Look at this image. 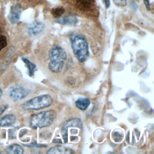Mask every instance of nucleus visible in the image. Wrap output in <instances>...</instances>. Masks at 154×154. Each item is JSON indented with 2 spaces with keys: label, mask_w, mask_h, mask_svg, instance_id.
Returning <instances> with one entry per match:
<instances>
[{
  "label": "nucleus",
  "mask_w": 154,
  "mask_h": 154,
  "mask_svg": "<svg viewBox=\"0 0 154 154\" xmlns=\"http://www.w3.org/2000/svg\"><path fill=\"white\" fill-rule=\"evenodd\" d=\"M5 108H6V106L0 105V116L1 115V114H2L4 112Z\"/></svg>",
  "instance_id": "nucleus-21"
},
{
  "label": "nucleus",
  "mask_w": 154,
  "mask_h": 154,
  "mask_svg": "<svg viewBox=\"0 0 154 154\" xmlns=\"http://www.w3.org/2000/svg\"><path fill=\"white\" fill-rule=\"evenodd\" d=\"M143 2L145 4L146 8L147 9V10H150V2L149 0H143Z\"/></svg>",
  "instance_id": "nucleus-19"
},
{
  "label": "nucleus",
  "mask_w": 154,
  "mask_h": 154,
  "mask_svg": "<svg viewBox=\"0 0 154 154\" xmlns=\"http://www.w3.org/2000/svg\"><path fill=\"white\" fill-rule=\"evenodd\" d=\"M67 59V54L65 50L60 46H54L49 54V61L48 67L52 72L58 73L61 71Z\"/></svg>",
  "instance_id": "nucleus-2"
},
{
  "label": "nucleus",
  "mask_w": 154,
  "mask_h": 154,
  "mask_svg": "<svg viewBox=\"0 0 154 154\" xmlns=\"http://www.w3.org/2000/svg\"><path fill=\"white\" fill-rule=\"evenodd\" d=\"M23 152V148L17 144H12L7 148V153L10 154H22Z\"/></svg>",
  "instance_id": "nucleus-15"
},
{
  "label": "nucleus",
  "mask_w": 154,
  "mask_h": 154,
  "mask_svg": "<svg viewBox=\"0 0 154 154\" xmlns=\"http://www.w3.org/2000/svg\"><path fill=\"white\" fill-rule=\"evenodd\" d=\"M8 43V38L4 28L0 26V55L5 51Z\"/></svg>",
  "instance_id": "nucleus-11"
},
{
  "label": "nucleus",
  "mask_w": 154,
  "mask_h": 154,
  "mask_svg": "<svg viewBox=\"0 0 154 154\" xmlns=\"http://www.w3.org/2000/svg\"><path fill=\"white\" fill-rule=\"evenodd\" d=\"M22 60L26 64L28 69V72H29V75L30 76H32L34 73V70L36 68V66L35 64L31 63L28 59L26 58H22Z\"/></svg>",
  "instance_id": "nucleus-16"
},
{
  "label": "nucleus",
  "mask_w": 154,
  "mask_h": 154,
  "mask_svg": "<svg viewBox=\"0 0 154 154\" xmlns=\"http://www.w3.org/2000/svg\"><path fill=\"white\" fill-rule=\"evenodd\" d=\"M56 22L62 25H75L77 23L78 20L77 18L75 16H64L57 18Z\"/></svg>",
  "instance_id": "nucleus-12"
},
{
  "label": "nucleus",
  "mask_w": 154,
  "mask_h": 154,
  "mask_svg": "<svg viewBox=\"0 0 154 154\" xmlns=\"http://www.w3.org/2000/svg\"><path fill=\"white\" fill-rule=\"evenodd\" d=\"M73 152L72 149L60 145L52 146L46 152V153L49 154H70Z\"/></svg>",
  "instance_id": "nucleus-9"
},
{
  "label": "nucleus",
  "mask_w": 154,
  "mask_h": 154,
  "mask_svg": "<svg viewBox=\"0 0 154 154\" xmlns=\"http://www.w3.org/2000/svg\"><path fill=\"white\" fill-rule=\"evenodd\" d=\"M94 0H75V3L76 7L84 11L90 10L93 6Z\"/></svg>",
  "instance_id": "nucleus-10"
},
{
  "label": "nucleus",
  "mask_w": 154,
  "mask_h": 154,
  "mask_svg": "<svg viewBox=\"0 0 154 154\" xmlns=\"http://www.w3.org/2000/svg\"><path fill=\"white\" fill-rule=\"evenodd\" d=\"M104 4H105V7L106 8H108L109 7L110 5V0H102Z\"/></svg>",
  "instance_id": "nucleus-20"
},
{
  "label": "nucleus",
  "mask_w": 154,
  "mask_h": 154,
  "mask_svg": "<svg viewBox=\"0 0 154 154\" xmlns=\"http://www.w3.org/2000/svg\"><path fill=\"white\" fill-rule=\"evenodd\" d=\"M45 28V25L38 21H34L29 24L28 28V32L30 35L35 36L39 34Z\"/></svg>",
  "instance_id": "nucleus-7"
},
{
  "label": "nucleus",
  "mask_w": 154,
  "mask_h": 154,
  "mask_svg": "<svg viewBox=\"0 0 154 154\" xmlns=\"http://www.w3.org/2000/svg\"><path fill=\"white\" fill-rule=\"evenodd\" d=\"M56 117V112L54 110L42 111L32 114L29 120L30 126L34 129L42 128L51 125Z\"/></svg>",
  "instance_id": "nucleus-3"
},
{
  "label": "nucleus",
  "mask_w": 154,
  "mask_h": 154,
  "mask_svg": "<svg viewBox=\"0 0 154 154\" xmlns=\"http://www.w3.org/2000/svg\"><path fill=\"white\" fill-rule=\"evenodd\" d=\"M16 117L12 114H7L0 119V126L2 127L9 126L14 123Z\"/></svg>",
  "instance_id": "nucleus-13"
},
{
  "label": "nucleus",
  "mask_w": 154,
  "mask_h": 154,
  "mask_svg": "<svg viewBox=\"0 0 154 154\" xmlns=\"http://www.w3.org/2000/svg\"><path fill=\"white\" fill-rule=\"evenodd\" d=\"M53 102L50 95L43 94L29 99L22 104V108L25 110L39 109L49 106Z\"/></svg>",
  "instance_id": "nucleus-4"
},
{
  "label": "nucleus",
  "mask_w": 154,
  "mask_h": 154,
  "mask_svg": "<svg viewBox=\"0 0 154 154\" xmlns=\"http://www.w3.org/2000/svg\"><path fill=\"white\" fill-rule=\"evenodd\" d=\"M82 126V123L81 120L79 119H73L68 121H66L64 123L62 128V134L65 143L67 142V128L72 127L81 128Z\"/></svg>",
  "instance_id": "nucleus-5"
},
{
  "label": "nucleus",
  "mask_w": 154,
  "mask_h": 154,
  "mask_svg": "<svg viewBox=\"0 0 154 154\" xmlns=\"http://www.w3.org/2000/svg\"><path fill=\"white\" fill-rule=\"evenodd\" d=\"M64 11H65V10L63 8L58 7V8H55L52 9L51 13L55 17L58 18V17H61L63 14H64Z\"/></svg>",
  "instance_id": "nucleus-17"
},
{
  "label": "nucleus",
  "mask_w": 154,
  "mask_h": 154,
  "mask_svg": "<svg viewBox=\"0 0 154 154\" xmlns=\"http://www.w3.org/2000/svg\"><path fill=\"white\" fill-rule=\"evenodd\" d=\"M21 7L19 4H14L11 7V10L9 14V20L12 23H17L20 17Z\"/></svg>",
  "instance_id": "nucleus-8"
},
{
  "label": "nucleus",
  "mask_w": 154,
  "mask_h": 154,
  "mask_svg": "<svg viewBox=\"0 0 154 154\" xmlns=\"http://www.w3.org/2000/svg\"><path fill=\"white\" fill-rule=\"evenodd\" d=\"M114 3L118 5L121 7H124L126 5V0H112Z\"/></svg>",
  "instance_id": "nucleus-18"
},
{
  "label": "nucleus",
  "mask_w": 154,
  "mask_h": 154,
  "mask_svg": "<svg viewBox=\"0 0 154 154\" xmlns=\"http://www.w3.org/2000/svg\"><path fill=\"white\" fill-rule=\"evenodd\" d=\"M29 93V91L21 86L12 87L9 92L10 96L14 100H20L25 98Z\"/></svg>",
  "instance_id": "nucleus-6"
},
{
  "label": "nucleus",
  "mask_w": 154,
  "mask_h": 154,
  "mask_svg": "<svg viewBox=\"0 0 154 154\" xmlns=\"http://www.w3.org/2000/svg\"><path fill=\"white\" fill-rule=\"evenodd\" d=\"M1 95H2V91H1V89L0 88V98L1 97Z\"/></svg>",
  "instance_id": "nucleus-22"
},
{
  "label": "nucleus",
  "mask_w": 154,
  "mask_h": 154,
  "mask_svg": "<svg viewBox=\"0 0 154 154\" xmlns=\"http://www.w3.org/2000/svg\"><path fill=\"white\" fill-rule=\"evenodd\" d=\"M90 103V100L87 97H81L76 100L75 102V105L81 110L86 109Z\"/></svg>",
  "instance_id": "nucleus-14"
},
{
  "label": "nucleus",
  "mask_w": 154,
  "mask_h": 154,
  "mask_svg": "<svg viewBox=\"0 0 154 154\" xmlns=\"http://www.w3.org/2000/svg\"><path fill=\"white\" fill-rule=\"evenodd\" d=\"M72 50L79 62L85 61L89 55L88 46L85 38L81 34L73 32L70 35Z\"/></svg>",
  "instance_id": "nucleus-1"
}]
</instances>
